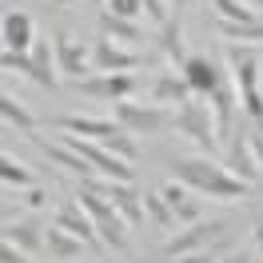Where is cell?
I'll return each mask as SVG.
<instances>
[{
    "label": "cell",
    "instance_id": "obj_32",
    "mask_svg": "<svg viewBox=\"0 0 263 263\" xmlns=\"http://www.w3.org/2000/svg\"><path fill=\"white\" fill-rule=\"evenodd\" d=\"M247 148H251V156H255V164L263 167V136L259 132H247Z\"/></svg>",
    "mask_w": 263,
    "mask_h": 263
},
{
    "label": "cell",
    "instance_id": "obj_17",
    "mask_svg": "<svg viewBox=\"0 0 263 263\" xmlns=\"http://www.w3.org/2000/svg\"><path fill=\"white\" fill-rule=\"evenodd\" d=\"M64 132H72V136H84V140H108L120 124H112V120H92V116H60L56 120Z\"/></svg>",
    "mask_w": 263,
    "mask_h": 263
},
{
    "label": "cell",
    "instance_id": "obj_35",
    "mask_svg": "<svg viewBox=\"0 0 263 263\" xmlns=\"http://www.w3.org/2000/svg\"><path fill=\"white\" fill-rule=\"evenodd\" d=\"M180 263H212L208 251H192V255H180Z\"/></svg>",
    "mask_w": 263,
    "mask_h": 263
},
{
    "label": "cell",
    "instance_id": "obj_19",
    "mask_svg": "<svg viewBox=\"0 0 263 263\" xmlns=\"http://www.w3.org/2000/svg\"><path fill=\"white\" fill-rule=\"evenodd\" d=\"M4 243H12V247H20V251H40L44 247V228L36 223V219H28V223H8L4 228Z\"/></svg>",
    "mask_w": 263,
    "mask_h": 263
},
{
    "label": "cell",
    "instance_id": "obj_36",
    "mask_svg": "<svg viewBox=\"0 0 263 263\" xmlns=\"http://www.w3.org/2000/svg\"><path fill=\"white\" fill-rule=\"evenodd\" d=\"M28 203H32V208H40V203H44V192H40V187H32V192H28Z\"/></svg>",
    "mask_w": 263,
    "mask_h": 263
},
{
    "label": "cell",
    "instance_id": "obj_25",
    "mask_svg": "<svg viewBox=\"0 0 263 263\" xmlns=\"http://www.w3.org/2000/svg\"><path fill=\"white\" fill-rule=\"evenodd\" d=\"M100 144L112 152V156H120V160H136V156H140V144H136V136H132V132H124V128H116L112 136H108V140H100Z\"/></svg>",
    "mask_w": 263,
    "mask_h": 263
},
{
    "label": "cell",
    "instance_id": "obj_34",
    "mask_svg": "<svg viewBox=\"0 0 263 263\" xmlns=\"http://www.w3.org/2000/svg\"><path fill=\"white\" fill-rule=\"evenodd\" d=\"M219 263H259L255 255H247V251H231L228 259H219Z\"/></svg>",
    "mask_w": 263,
    "mask_h": 263
},
{
    "label": "cell",
    "instance_id": "obj_16",
    "mask_svg": "<svg viewBox=\"0 0 263 263\" xmlns=\"http://www.w3.org/2000/svg\"><path fill=\"white\" fill-rule=\"evenodd\" d=\"M152 100L156 104H187L192 100V84L183 80V72H167V76H160V80L152 84Z\"/></svg>",
    "mask_w": 263,
    "mask_h": 263
},
{
    "label": "cell",
    "instance_id": "obj_21",
    "mask_svg": "<svg viewBox=\"0 0 263 263\" xmlns=\"http://www.w3.org/2000/svg\"><path fill=\"white\" fill-rule=\"evenodd\" d=\"M160 48H164V56H167L176 68H183L187 52H183V28H180V16H172L164 28H160Z\"/></svg>",
    "mask_w": 263,
    "mask_h": 263
},
{
    "label": "cell",
    "instance_id": "obj_12",
    "mask_svg": "<svg viewBox=\"0 0 263 263\" xmlns=\"http://www.w3.org/2000/svg\"><path fill=\"white\" fill-rule=\"evenodd\" d=\"M52 52H56V72H64V76H72V80H84V76L92 72V68H88V56H84V48H76L64 32L52 40Z\"/></svg>",
    "mask_w": 263,
    "mask_h": 263
},
{
    "label": "cell",
    "instance_id": "obj_24",
    "mask_svg": "<svg viewBox=\"0 0 263 263\" xmlns=\"http://www.w3.org/2000/svg\"><path fill=\"white\" fill-rule=\"evenodd\" d=\"M219 36H228L231 44H259L263 40V20H255V24H223V20H219Z\"/></svg>",
    "mask_w": 263,
    "mask_h": 263
},
{
    "label": "cell",
    "instance_id": "obj_27",
    "mask_svg": "<svg viewBox=\"0 0 263 263\" xmlns=\"http://www.w3.org/2000/svg\"><path fill=\"white\" fill-rule=\"evenodd\" d=\"M0 116H4V120H8V124H12V128H20V132H28V136H32L36 132V120L28 112H24V108H20L16 100L12 96H4L0 100Z\"/></svg>",
    "mask_w": 263,
    "mask_h": 263
},
{
    "label": "cell",
    "instance_id": "obj_40",
    "mask_svg": "<svg viewBox=\"0 0 263 263\" xmlns=\"http://www.w3.org/2000/svg\"><path fill=\"white\" fill-rule=\"evenodd\" d=\"M172 4H187V0H172Z\"/></svg>",
    "mask_w": 263,
    "mask_h": 263
},
{
    "label": "cell",
    "instance_id": "obj_13",
    "mask_svg": "<svg viewBox=\"0 0 263 263\" xmlns=\"http://www.w3.org/2000/svg\"><path fill=\"white\" fill-rule=\"evenodd\" d=\"M208 108H212L215 120V140H231V116H235V92L228 84H219L212 96H208Z\"/></svg>",
    "mask_w": 263,
    "mask_h": 263
},
{
    "label": "cell",
    "instance_id": "obj_41",
    "mask_svg": "<svg viewBox=\"0 0 263 263\" xmlns=\"http://www.w3.org/2000/svg\"><path fill=\"white\" fill-rule=\"evenodd\" d=\"M251 4H263V0H251Z\"/></svg>",
    "mask_w": 263,
    "mask_h": 263
},
{
    "label": "cell",
    "instance_id": "obj_10",
    "mask_svg": "<svg viewBox=\"0 0 263 263\" xmlns=\"http://www.w3.org/2000/svg\"><path fill=\"white\" fill-rule=\"evenodd\" d=\"M140 64H144V56L116 48L108 36H100L96 48H92V68H100V72H128V68H140Z\"/></svg>",
    "mask_w": 263,
    "mask_h": 263
},
{
    "label": "cell",
    "instance_id": "obj_15",
    "mask_svg": "<svg viewBox=\"0 0 263 263\" xmlns=\"http://www.w3.org/2000/svg\"><path fill=\"white\" fill-rule=\"evenodd\" d=\"M32 44H36L32 16H28V12H8V16H4V48L8 52H28Z\"/></svg>",
    "mask_w": 263,
    "mask_h": 263
},
{
    "label": "cell",
    "instance_id": "obj_23",
    "mask_svg": "<svg viewBox=\"0 0 263 263\" xmlns=\"http://www.w3.org/2000/svg\"><path fill=\"white\" fill-rule=\"evenodd\" d=\"M100 32H104V36H116V40H128V44L144 40V32H140V28L132 24V20L112 16V12H104V16H100Z\"/></svg>",
    "mask_w": 263,
    "mask_h": 263
},
{
    "label": "cell",
    "instance_id": "obj_28",
    "mask_svg": "<svg viewBox=\"0 0 263 263\" xmlns=\"http://www.w3.org/2000/svg\"><path fill=\"white\" fill-rule=\"evenodd\" d=\"M0 176H4L8 187H32V172H28V167H20L12 156H4V160H0Z\"/></svg>",
    "mask_w": 263,
    "mask_h": 263
},
{
    "label": "cell",
    "instance_id": "obj_7",
    "mask_svg": "<svg viewBox=\"0 0 263 263\" xmlns=\"http://www.w3.org/2000/svg\"><path fill=\"white\" fill-rule=\"evenodd\" d=\"M167 120H172V116H167L164 108H144V104H132V100H116V124L124 132H132V136H136V132H144V136H148V132H160Z\"/></svg>",
    "mask_w": 263,
    "mask_h": 263
},
{
    "label": "cell",
    "instance_id": "obj_18",
    "mask_svg": "<svg viewBox=\"0 0 263 263\" xmlns=\"http://www.w3.org/2000/svg\"><path fill=\"white\" fill-rule=\"evenodd\" d=\"M44 243H48V251H52L60 263L76 259V255L84 251V239H80V235H72V231H64L60 223H52V228L44 231Z\"/></svg>",
    "mask_w": 263,
    "mask_h": 263
},
{
    "label": "cell",
    "instance_id": "obj_29",
    "mask_svg": "<svg viewBox=\"0 0 263 263\" xmlns=\"http://www.w3.org/2000/svg\"><path fill=\"white\" fill-rule=\"evenodd\" d=\"M172 212H176V223H196L199 219V199H192V196H183L180 203H172Z\"/></svg>",
    "mask_w": 263,
    "mask_h": 263
},
{
    "label": "cell",
    "instance_id": "obj_3",
    "mask_svg": "<svg viewBox=\"0 0 263 263\" xmlns=\"http://www.w3.org/2000/svg\"><path fill=\"white\" fill-rule=\"evenodd\" d=\"M228 64H231V76L239 84V100H243V112L259 124L263 120V96H259V64H255V56L247 52V44H231L228 48Z\"/></svg>",
    "mask_w": 263,
    "mask_h": 263
},
{
    "label": "cell",
    "instance_id": "obj_14",
    "mask_svg": "<svg viewBox=\"0 0 263 263\" xmlns=\"http://www.w3.org/2000/svg\"><path fill=\"white\" fill-rule=\"evenodd\" d=\"M36 144L44 148V156H48V160H56V164L64 167V172H72V176H80L84 183L100 176V172H96L92 164H88L84 156H76V152H72V148H64V144H48V140H36Z\"/></svg>",
    "mask_w": 263,
    "mask_h": 263
},
{
    "label": "cell",
    "instance_id": "obj_39",
    "mask_svg": "<svg viewBox=\"0 0 263 263\" xmlns=\"http://www.w3.org/2000/svg\"><path fill=\"white\" fill-rule=\"evenodd\" d=\"M255 132H259V136H263V120H259V124H255Z\"/></svg>",
    "mask_w": 263,
    "mask_h": 263
},
{
    "label": "cell",
    "instance_id": "obj_26",
    "mask_svg": "<svg viewBox=\"0 0 263 263\" xmlns=\"http://www.w3.org/2000/svg\"><path fill=\"white\" fill-rule=\"evenodd\" d=\"M212 4H215V12H219L223 24H255V20H259L251 8H243L239 0H212Z\"/></svg>",
    "mask_w": 263,
    "mask_h": 263
},
{
    "label": "cell",
    "instance_id": "obj_31",
    "mask_svg": "<svg viewBox=\"0 0 263 263\" xmlns=\"http://www.w3.org/2000/svg\"><path fill=\"white\" fill-rule=\"evenodd\" d=\"M140 4H144V12H148V20H156L160 28H164L167 20H172V16H167V4H164V0H140Z\"/></svg>",
    "mask_w": 263,
    "mask_h": 263
},
{
    "label": "cell",
    "instance_id": "obj_37",
    "mask_svg": "<svg viewBox=\"0 0 263 263\" xmlns=\"http://www.w3.org/2000/svg\"><path fill=\"white\" fill-rule=\"evenodd\" d=\"M255 243H259V251H263V219L255 223Z\"/></svg>",
    "mask_w": 263,
    "mask_h": 263
},
{
    "label": "cell",
    "instance_id": "obj_6",
    "mask_svg": "<svg viewBox=\"0 0 263 263\" xmlns=\"http://www.w3.org/2000/svg\"><path fill=\"white\" fill-rule=\"evenodd\" d=\"M223 228L228 223H219V219H196V223H187V231H180L172 243L164 247L167 255H192V251H208L215 239H223Z\"/></svg>",
    "mask_w": 263,
    "mask_h": 263
},
{
    "label": "cell",
    "instance_id": "obj_9",
    "mask_svg": "<svg viewBox=\"0 0 263 263\" xmlns=\"http://www.w3.org/2000/svg\"><path fill=\"white\" fill-rule=\"evenodd\" d=\"M231 152H228V172L235 176V180L243 183H255L259 180V164H255V156H251V148H247V132H231Z\"/></svg>",
    "mask_w": 263,
    "mask_h": 263
},
{
    "label": "cell",
    "instance_id": "obj_2",
    "mask_svg": "<svg viewBox=\"0 0 263 263\" xmlns=\"http://www.w3.org/2000/svg\"><path fill=\"white\" fill-rule=\"evenodd\" d=\"M76 203H80L84 212L92 215V223H96V235H100V239H104L108 247H112V251H124V247H128V235H124L128 219L116 212L112 199H104L100 192H92V187L84 183V187H76Z\"/></svg>",
    "mask_w": 263,
    "mask_h": 263
},
{
    "label": "cell",
    "instance_id": "obj_22",
    "mask_svg": "<svg viewBox=\"0 0 263 263\" xmlns=\"http://www.w3.org/2000/svg\"><path fill=\"white\" fill-rule=\"evenodd\" d=\"M144 212H148L152 228H172L176 223V212H172V203L160 192H144Z\"/></svg>",
    "mask_w": 263,
    "mask_h": 263
},
{
    "label": "cell",
    "instance_id": "obj_30",
    "mask_svg": "<svg viewBox=\"0 0 263 263\" xmlns=\"http://www.w3.org/2000/svg\"><path fill=\"white\" fill-rule=\"evenodd\" d=\"M108 4H112L108 12H112V16H124V20H132L136 12H144V4H140V0H108Z\"/></svg>",
    "mask_w": 263,
    "mask_h": 263
},
{
    "label": "cell",
    "instance_id": "obj_5",
    "mask_svg": "<svg viewBox=\"0 0 263 263\" xmlns=\"http://www.w3.org/2000/svg\"><path fill=\"white\" fill-rule=\"evenodd\" d=\"M172 124L196 144V148H203L208 156L215 152V120H212V108L208 104H199V100H187V104H180L176 112H172Z\"/></svg>",
    "mask_w": 263,
    "mask_h": 263
},
{
    "label": "cell",
    "instance_id": "obj_8",
    "mask_svg": "<svg viewBox=\"0 0 263 263\" xmlns=\"http://www.w3.org/2000/svg\"><path fill=\"white\" fill-rule=\"evenodd\" d=\"M80 84V92L84 96H92V100H128L132 92H136V80H132L128 72H104V76H84Z\"/></svg>",
    "mask_w": 263,
    "mask_h": 263
},
{
    "label": "cell",
    "instance_id": "obj_38",
    "mask_svg": "<svg viewBox=\"0 0 263 263\" xmlns=\"http://www.w3.org/2000/svg\"><path fill=\"white\" fill-rule=\"evenodd\" d=\"M52 4H76V0H52Z\"/></svg>",
    "mask_w": 263,
    "mask_h": 263
},
{
    "label": "cell",
    "instance_id": "obj_4",
    "mask_svg": "<svg viewBox=\"0 0 263 263\" xmlns=\"http://www.w3.org/2000/svg\"><path fill=\"white\" fill-rule=\"evenodd\" d=\"M0 64L24 72V76L32 84H40V88H56V52H48V40H36L32 52H8L4 48Z\"/></svg>",
    "mask_w": 263,
    "mask_h": 263
},
{
    "label": "cell",
    "instance_id": "obj_1",
    "mask_svg": "<svg viewBox=\"0 0 263 263\" xmlns=\"http://www.w3.org/2000/svg\"><path fill=\"white\" fill-rule=\"evenodd\" d=\"M172 176L180 183H187L192 192H203V196H212V199H239L251 187V183L235 180L223 164H212V160H176Z\"/></svg>",
    "mask_w": 263,
    "mask_h": 263
},
{
    "label": "cell",
    "instance_id": "obj_20",
    "mask_svg": "<svg viewBox=\"0 0 263 263\" xmlns=\"http://www.w3.org/2000/svg\"><path fill=\"white\" fill-rule=\"evenodd\" d=\"M56 223H60L64 231H72V235H80L84 243H88V239L96 235V223H92V215L84 212L80 203H64V208L56 212Z\"/></svg>",
    "mask_w": 263,
    "mask_h": 263
},
{
    "label": "cell",
    "instance_id": "obj_11",
    "mask_svg": "<svg viewBox=\"0 0 263 263\" xmlns=\"http://www.w3.org/2000/svg\"><path fill=\"white\" fill-rule=\"evenodd\" d=\"M180 72H183V80L192 84L196 96H212L215 88H219V72H215V64L208 56H187Z\"/></svg>",
    "mask_w": 263,
    "mask_h": 263
},
{
    "label": "cell",
    "instance_id": "obj_33",
    "mask_svg": "<svg viewBox=\"0 0 263 263\" xmlns=\"http://www.w3.org/2000/svg\"><path fill=\"white\" fill-rule=\"evenodd\" d=\"M0 263H28V259H24V251H20V247L4 243V251H0Z\"/></svg>",
    "mask_w": 263,
    "mask_h": 263
}]
</instances>
